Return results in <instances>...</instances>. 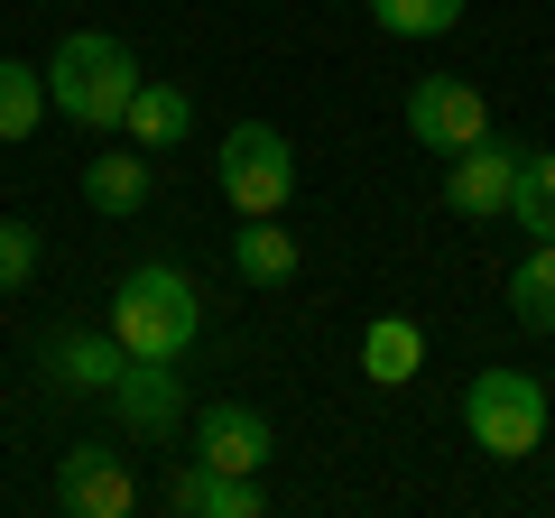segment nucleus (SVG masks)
Instances as JSON below:
<instances>
[{"mask_svg":"<svg viewBox=\"0 0 555 518\" xmlns=\"http://www.w3.org/2000/svg\"><path fill=\"white\" fill-rule=\"evenodd\" d=\"M130 93H139L130 38H112V28L56 38V56H47V102H56L75 130H120V120H130Z\"/></svg>","mask_w":555,"mask_h":518,"instance_id":"f03ea898","label":"nucleus"},{"mask_svg":"<svg viewBox=\"0 0 555 518\" xmlns=\"http://www.w3.org/2000/svg\"><path fill=\"white\" fill-rule=\"evenodd\" d=\"M130 148H149V158H167V148H185V130H195V102L177 93V83H139L130 93Z\"/></svg>","mask_w":555,"mask_h":518,"instance_id":"ddd939ff","label":"nucleus"},{"mask_svg":"<svg viewBox=\"0 0 555 518\" xmlns=\"http://www.w3.org/2000/svg\"><path fill=\"white\" fill-rule=\"evenodd\" d=\"M509 315L528 324V334H555V241H537L509 269Z\"/></svg>","mask_w":555,"mask_h":518,"instance_id":"f3484780","label":"nucleus"},{"mask_svg":"<svg viewBox=\"0 0 555 518\" xmlns=\"http://www.w3.org/2000/svg\"><path fill=\"white\" fill-rule=\"evenodd\" d=\"M379 38H454L463 28V0H371Z\"/></svg>","mask_w":555,"mask_h":518,"instance_id":"6ab92c4d","label":"nucleus"},{"mask_svg":"<svg viewBox=\"0 0 555 518\" xmlns=\"http://www.w3.org/2000/svg\"><path fill=\"white\" fill-rule=\"evenodd\" d=\"M56 509H75V518H130L139 509V472L112 454V444H75V454L56 463Z\"/></svg>","mask_w":555,"mask_h":518,"instance_id":"0eeeda50","label":"nucleus"},{"mask_svg":"<svg viewBox=\"0 0 555 518\" xmlns=\"http://www.w3.org/2000/svg\"><path fill=\"white\" fill-rule=\"evenodd\" d=\"M38 279V222H0V297H20Z\"/></svg>","mask_w":555,"mask_h":518,"instance_id":"aec40b11","label":"nucleus"},{"mask_svg":"<svg viewBox=\"0 0 555 518\" xmlns=\"http://www.w3.org/2000/svg\"><path fill=\"white\" fill-rule=\"evenodd\" d=\"M112 407H120V426H130L139 444H167L185 426V379H177V361H130V371L112 379Z\"/></svg>","mask_w":555,"mask_h":518,"instance_id":"6e6552de","label":"nucleus"},{"mask_svg":"<svg viewBox=\"0 0 555 518\" xmlns=\"http://www.w3.org/2000/svg\"><path fill=\"white\" fill-rule=\"evenodd\" d=\"M195 444H204V463H214V472H269V454H278L269 417H259V407H241V399H214V407H204Z\"/></svg>","mask_w":555,"mask_h":518,"instance_id":"9d476101","label":"nucleus"},{"mask_svg":"<svg viewBox=\"0 0 555 518\" xmlns=\"http://www.w3.org/2000/svg\"><path fill=\"white\" fill-rule=\"evenodd\" d=\"M408 140L416 148H436V158H454V148H473L481 130H491V102H481V83H463V75H426V83H408Z\"/></svg>","mask_w":555,"mask_h":518,"instance_id":"39448f33","label":"nucleus"},{"mask_svg":"<svg viewBox=\"0 0 555 518\" xmlns=\"http://www.w3.org/2000/svg\"><path fill=\"white\" fill-rule=\"evenodd\" d=\"M38 120H47V65L0 56V140H38Z\"/></svg>","mask_w":555,"mask_h":518,"instance_id":"dca6fc26","label":"nucleus"},{"mask_svg":"<svg viewBox=\"0 0 555 518\" xmlns=\"http://www.w3.org/2000/svg\"><path fill=\"white\" fill-rule=\"evenodd\" d=\"M416 371H426V334H416L408 315H379L371 334H361V379H379V389H408Z\"/></svg>","mask_w":555,"mask_h":518,"instance_id":"2eb2a0df","label":"nucleus"},{"mask_svg":"<svg viewBox=\"0 0 555 518\" xmlns=\"http://www.w3.org/2000/svg\"><path fill=\"white\" fill-rule=\"evenodd\" d=\"M546 379L537 371H509V361H500V371H481L473 389H463V436L481 444V454H500V463H528L537 444H546Z\"/></svg>","mask_w":555,"mask_h":518,"instance_id":"7ed1b4c3","label":"nucleus"},{"mask_svg":"<svg viewBox=\"0 0 555 518\" xmlns=\"http://www.w3.org/2000/svg\"><path fill=\"white\" fill-rule=\"evenodd\" d=\"M112 334L130 361H185L204 334V297L195 279H185L177 259H139L130 279L112 287Z\"/></svg>","mask_w":555,"mask_h":518,"instance_id":"f257e3e1","label":"nucleus"},{"mask_svg":"<svg viewBox=\"0 0 555 518\" xmlns=\"http://www.w3.org/2000/svg\"><path fill=\"white\" fill-rule=\"evenodd\" d=\"M232 269L250 287H287L297 279V232L278 213H241V232H232Z\"/></svg>","mask_w":555,"mask_h":518,"instance_id":"f8f14e48","label":"nucleus"},{"mask_svg":"<svg viewBox=\"0 0 555 518\" xmlns=\"http://www.w3.org/2000/svg\"><path fill=\"white\" fill-rule=\"evenodd\" d=\"M149 185H158L149 148H102V158L83 167V204H93V213H139V204H149Z\"/></svg>","mask_w":555,"mask_h":518,"instance_id":"4468645a","label":"nucleus"},{"mask_svg":"<svg viewBox=\"0 0 555 518\" xmlns=\"http://www.w3.org/2000/svg\"><path fill=\"white\" fill-rule=\"evenodd\" d=\"M214 185H222L232 213H287V195H297V148L278 140L269 120H241L214 148Z\"/></svg>","mask_w":555,"mask_h":518,"instance_id":"20e7f679","label":"nucleus"},{"mask_svg":"<svg viewBox=\"0 0 555 518\" xmlns=\"http://www.w3.org/2000/svg\"><path fill=\"white\" fill-rule=\"evenodd\" d=\"M509 222L537 241H555V148H528V167H518V195H509Z\"/></svg>","mask_w":555,"mask_h":518,"instance_id":"a211bd4d","label":"nucleus"},{"mask_svg":"<svg viewBox=\"0 0 555 518\" xmlns=\"http://www.w3.org/2000/svg\"><path fill=\"white\" fill-rule=\"evenodd\" d=\"M167 509H177V518H259V509H269V491H259V472L185 463V472L167 481Z\"/></svg>","mask_w":555,"mask_h":518,"instance_id":"9b49d317","label":"nucleus"},{"mask_svg":"<svg viewBox=\"0 0 555 518\" xmlns=\"http://www.w3.org/2000/svg\"><path fill=\"white\" fill-rule=\"evenodd\" d=\"M38 371L56 379L65 399H112V379L130 371V352H120V334H112V324H102V334H47Z\"/></svg>","mask_w":555,"mask_h":518,"instance_id":"1a4fd4ad","label":"nucleus"},{"mask_svg":"<svg viewBox=\"0 0 555 518\" xmlns=\"http://www.w3.org/2000/svg\"><path fill=\"white\" fill-rule=\"evenodd\" d=\"M518 167H528V148L500 140V130H481L473 148H454V167H444V204H454L463 222H500L518 195Z\"/></svg>","mask_w":555,"mask_h":518,"instance_id":"423d86ee","label":"nucleus"}]
</instances>
